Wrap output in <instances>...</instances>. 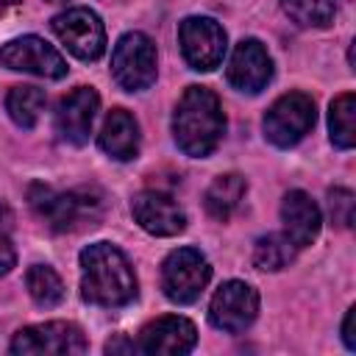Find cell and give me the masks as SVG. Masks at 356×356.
Returning <instances> with one entry per match:
<instances>
[{
    "label": "cell",
    "mask_w": 356,
    "mask_h": 356,
    "mask_svg": "<svg viewBox=\"0 0 356 356\" xmlns=\"http://www.w3.org/2000/svg\"><path fill=\"white\" fill-rule=\"evenodd\" d=\"M86 337L75 323L53 320L19 328L11 339V353L17 356H70V353H86Z\"/></svg>",
    "instance_id": "5b68a950"
},
{
    "label": "cell",
    "mask_w": 356,
    "mask_h": 356,
    "mask_svg": "<svg viewBox=\"0 0 356 356\" xmlns=\"http://www.w3.org/2000/svg\"><path fill=\"white\" fill-rule=\"evenodd\" d=\"M328 131H331V142L339 150H350L356 145V95L353 92H342L339 97H334L328 111Z\"/></svg>",
    "instance_id": "d6986e66"
},
{
    "label": "cell",
    "mask_w": 356,
    "mask_h": 356,
    "mask_svg": "<svg viewBox=\"0 0 356 356\" xmlns=\"http://www.w3.org/2000/svg\"><path fill=\"white\" fill-rule=\"evenodd\" d=\"M14 264H17V250H14V245L8 242V236L0 234V275H6Z\"/></svg>",
    "instance_id": "d4e9b609"
},
{
    "label": "cell",
    "mask_w": 356,
    "mask_h": 356,
    "mask_svg": "<svg viewBox=\"0 0 356 356\" xmlns=\"http://www.w3.org/2000/svg\"><path fill=\"white\" fill-rule=\"evenodd\" d=\"M225 78L236 92L259 95L273 78V58L267 47L259 39H242L231 53Z\"/></svg>",
    "instance_id": "8fae6325"
},
{
    "label": "cell",
    "mask_w": 356,
    "mask_h": 356,
    "mask_svg": "<svg viewBox=\"0 0 356 356\" xmlns=\"http://www.w3.org/2000/svg\"><path fill=\"white\" fill-rule=\"evenodd\" d=\"M259 314V292L245 281H225L211 303H209V320L214 328L225 334L245 331Z\"/></svg>",
    "instance_id": "30bf717a"
},
{
    "label": "cell",
    "mask_w": 356,
    "mask_h": 356,
    "mask_svg": "<svg viewBox=\"0 0 356 356\" xmlns=\"http://www.w3.org/2000/svg\"><path fill=\"white\" fill-rule=\"evenodd\" d=\"M197 342V331L186 317L167 314L153 323H147L139 334L136 348L142 353H159V356H181L189 353Z\"/></svg>",
    "instance_id": "9a60e30c"
},
{
    "label": "cell",
    "mask_w": 356,
    "mask_h": 356,
    "mask_svg": "<svg viewBox=\"0 0 356 356\" xmlns=\"http://www.w3.org/2000/svg\"><path fill=\"white\" fill-rule=\"evenodd\" d=\"M100 97L92 86H75L70 95L58 100L56 108V134L61 142L70 145H86L92 134V122L97 114Z\"/></svg>",
    "instance_id": "7c38bea8"
},
{
    "label": "cell",
    "mask_w": 356,
    "mask_h": 356,
    "mask_svg": "<svg viewBox=\"0 0 356 356\" xmlns=\"http://www.w3.org/2000/svg\"><path fill=\"white\" fill-rule=\"evenodd\" d=\"M317 108L314 100L303 92L281 95L264 114V136L275 147H292L298 145L314 125Z\"/></svg>",
    "instance_id": "277c9868"
},
{
    "label": "cell",
    "mask_w": 356,
    "mask_h": 356,
    "mask_svg": "<svg viewBox=\"0 0 356 356\" xmlns=\"http://www.w3.org/2000/svg\"><path fill=\"white\" fill-rule=\"evenodd\" d=\"M25 286H28V295L33 298V303L42 309H53L64 300V281L47 264H33L25 273Z\"/></svg>",
    "instance_id": "44dd1931"
},
{
    "label": "cell",
    "mask_w": 356,
    "mask_h": 356,
    "mask_svg": "<svg viewBox=\"0 0 356 356\" xmlns=\"http://www.w3.org/2000/svg\"><path fill=\"white\" fill-rule=\"evenodd\" d=\"M211 278L206 256L195 248L172 250L161 264V289L172 303H195Z\"/></svg>",
    "instance_id": "8992f818"
},
{
    "label": "cell",
    "mask_w": 356,
    "mask_h": 356,
    "mask_svg": "<svg viewBox=\"0 0 356 356\" xmlns=\"http://www.w3.org/2000/svg\"><path fill=\"white\" fill-rule=\"evenodd\" d=\"M281 222H284V234L295 248H306L317 239L320 225H323V214L317 209V203L300 192L292 189L284 195L281 200Z\"/></svg>",
    "instance_id": "2e32d148"
},
{
    "label": "cell",
    "mask_w": 356,
    "mask_h": 356,
    "mask_svg": "<svg viewBox=\"0 0 356 356\" xmlns=\"http://www.w3.org/2000/svg\"><path fill=\"white\" fill-rule=\"evenodd\" d=\"M225 134L220 97L206 86H186L172 114V136L192 159H206L217 150Z\"/></svg>",
    "instance_id": "7a4b0ae2"
},
{
    "label": "cell",
    "mask_w": 356,
    "mask_h": 356,
    "mask_svg": "<svg viewBox=\"0 0 356 356\" xmlns=\"http://www.w3.org/2000/svg\"><path fill=\"white\" fill-rule=\"evenodd\" d=\"M286 17L300 28H325L334 22V0H281Z\"/></svg>",
    "instance_id": "603a6c76"
},
{
    "label": "cell",
    "mask_w": 356,
    "mask_h": 356,
    "mask_svg": "<svg viewBox=\"0 0 356 356\" xmlns=\"http://www.w3.org/2000/svg\"><path fill=\"white\" fill-rule=\"evenodd\" d=\"M81 295L106 309L125 306L136 298V275L120 248L95 242L81 250Z\"/></svg>",
    "instance_id": "6da1fadb"
},
{
    "label": "cell",
    "mask_w": 356,
    "mask_h": 356,
    "mask_svg": "<svg viewBox=\"0 0 356 356\" xmlns=\"http://www.w3.org/2000/svg\"><path fill=\"white\" fill-rule=\"evenodd\" d=\"M44 103H47V97H44V92L39 89V86H14L11 92H8V97H6V111H8V117L19 125V128H25V131H31L36 122H39V117H42V111H44Z\"/></svg>",
    "instance_id": "ffe728a7"
},
{
    "label": "cell",
    "mask_w": 356,
    "mask_h": 356,
    "mask_svg": "<svg viewBox=\"0 0 356 356\" xmlns=\"http://www.w3.org/2000/svg\"><path fill=\"white\" fill-rule=\"evenodd\" d=\"M353 312L356 309H348L345 320H342V342L348 350H356V334H353Z\"/></svg>",
    "instance_id": "484cf974"
},
{
    "label": "cell",
    "mask_w": 356,
    "mask_h": 356,
    "mask_svg": "<svg viewBox=\"0 0 356 356\" xmlns=\"http://www.w3.org/2000/svg\"><path fill=\"white\" fill-rule=\"evenodd\" d=\"M31 206L53 231H72V228H78L81 220H86L89 206H100V203L83 200L78 192H53L47 186H33Z\"/></svg>",
    "instance_id": "5bb4252c"
},
{
    "label": "cell",
    "mask_w": 356,
    "mask_h": 356,
    "mask_svg": "<svg viewBox=\"0 0 356 356\" xmlns=\"http://www.w3.org/2000/svg\"><path fill=\"white\" fill-rule=\"evenodd\" d=\"M178 42L186 64L197 72H211L225 56V31L211 17H186L178 25Z\"/></svg>",
    "instance_id": "ba28073f"
},
{
    "label": "cell",
    "mask_w": 356,
    "mask_h": 356,
    "mask_svg": "<svg viewBox=\"0 0 356 356\" xmlns=\"http://www.w3.org/2000/svg\"><path fill=\"white\" fill-rule=\"evenodd\" d=\"M120 350H125V353H131V350H139L134 342H128V339H111V342H106V353H120Z\"/></svg>",
    "instance_id": "4316f807"
},
{
    "label": "cell",
    "mask_w": 356,
    "mask_h": 356,
    "mask_svg": "<svg viewBox=\"0 0 356 356\" xmlns=\"http://www.w3.org/2000/svg\"><path fill=\"white\" fill-rule=\"evenodd\" d=\"M295 250L298 248L286 239V234H267V236H259L253 245V264L259 270L278 273L289 267V261L295 259Z\"/></svg>",
    "instance_id": "7402d4cb"
},
{
    "label": "cell",
    "mask_w": 356,
    "mask_h": 356,
    "mask_svg": "<svg viewBox=\"0 0 356 356\" xmlns=\"http://www.w3.org/2000/svg\"><path fill=\"white\" fill-rule=\"evenodd\" d=\"M328 214L331 222L339 228L353 225V192L350 189H331L328 192Z\"/></svg>",
    "instance_id": "cb8c5ba5"
},
{
    "label": "cell",
    "mask_w": 356,
    "mask_h": 356,
    "mask_svg": "<svg viewBox=\"0 0 356 356\" xmlns=\"http://www.w3.org/2000/svg\"><path fill=\"white\" fill-rule=\"evenodd\" d=\"M245 189H248V184H245V178H242L239 172L217 175V178L209 184L206 195H203V206H206V211H209L214 220H228V217L236 211V206L242 203Z\"/></svg>",
    "instance_id": "ac0fdd59"
},
{
    "label": "cell",
    "mask_w": 356,
    "mask_h": 356,
    "mask_svg": "<svg viewBox=\"0 0 356 356\" xmlns=\"http://www.w3.org/2000/svg\"><path fill=\"white\" fill-rule=\"evenodd\" d=\"M0 67L17 70V72H31L39 78H53V81L67 75L64 56L39 36H19V39L6 42L0 47Z\"/></svg>",
    "instance_id": "9c48e42d"
},
{
    "label": "cell",
    "mask_w": 356,
    "mask_h": 356,
    "mask_svg": "<svg viewBox=\"0 0 356 356\" xmlns=\"http://www.w3.org/2000/svg\"><path fill=\"white\" fill-rule=\"evenodd\" d=\"M50 3H64V0H50Z\"/></svg>",
    "instance_id": "83f0119b"
},
{
    "label": "cell",
    "mask_w": 356,
    "mask_h": 356,
    "mask_svg": "<svg viewBox=\"0 0 356 356\" xmlns=\"http://www.w3.org/2000/svg\"><path fill=\"white\" fill-rule=\"evenodd\" d=\"M111 75L125 92H142L156 81V44L147 33L120 36L111 53Z\"/></svg>",
    "instance_id": "3957f363"
},
{
    "label": "cell",
    "mask_w": 356,
    "mask_h": 356,
    "mask_svg": "<svg viewBox=\"0 0 356 356\" xmlns=\"http://www.w3.org/2000/svg\"><path fill=\"white\" fill-rule=\"evenodd\" d=\"M53 31L81 61H97L106 53V28L92 8L75 6L53 17Z\"/></svg>",
    "instance_id": "52a82bcc"
},
{
    "label": "cell",
    "mask_w": 356,
    "mask_h": 356,
    "mask_svg": "<svg viewBox=\"0 0 356 356\" xmlns=\"http://www.w3.org/2000/svg\"><path fill=\"white\" fill-rule=\"evenodd\" d=\"M131 214L139 222V228H145L153 236H175L186 228L184 209L170 195L156 192V189H145V192L134 195Z\"/></svg>",
    "instance_id": "4fadbf2b"
},
{
    "label": "cell",
    "mask_w": 356,
    "mask_h": 356,
    "mask_svg": "<svg viewBox=\"0 0 356 356\" xmlns=\"http://www.w3.org/2000/svg\"><path fill=\"white\" fill-rule=\"evenodd\" d=\"M100 150L114 161H131L139 153V122L125 108H111L97 134Z\"/></svg>",
    "instance_id": "e0dca14e"
}]
</instances>
